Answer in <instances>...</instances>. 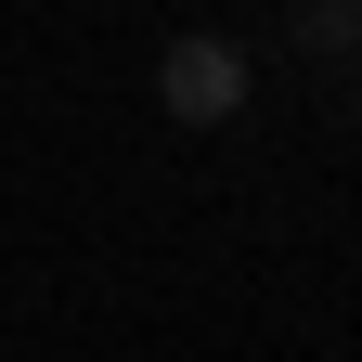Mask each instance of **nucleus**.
I'll use <instances>...</instances> for the list:
<instances>
[{"mask_svg":"<svg viewBox=\"0 0 362 362\" xmlns=\"http://www.w3.org/2000/svg\"><path fill=\"white\" fill-rule=\"evenodd\" d=\"M156 104H168L181 129L233 117V104H246V52H233V39H168V52H156Z\"/></svg>","mask_w":362,"mask_h":362,"instance_id":"obj_1","label":"nucleus"}]
</instances>
